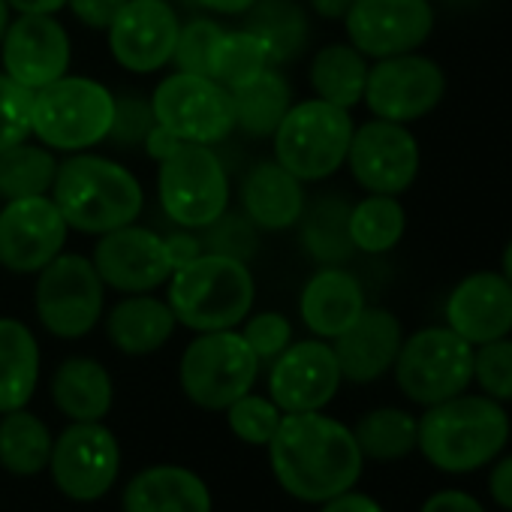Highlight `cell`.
<instances>
[{"mask_svg":"<svg viewBox=\"0 0 512 512\" xmlns=\"http://www.w3.org/2000/svg\"><path fill=\"white\" fill-rule=\"evenodd\" d=\"M64 214L70 232L106 235L127 223H136L145 208L142 181L118 160L91 151L67 154L58 163V175L49 193Z\"/></svg>","mask_w":512,"mask_h":512,"instance_id":"cell-3","label":"cell"},{"mask_svg":"<svg viewBox=\"0 0 512 512\" xmlns=\"http://www.w3.org/2000/svg\"><path fill=\"white\" fill-rule=\"evenodd\" d=\"M350 208L353 202L341 193H326L305 205L299 217V241L317 266H344L356 253L350 238Z\"/></svg>","mask_w":512,"mask_h":512,"instance_id":"cell-29","label":"cell"},{"mask_svg":"<svg viewBox=\"0 0 512 512\" xmlns=\"http://www.w3.org/2000/svg\"><path fill=\"white\" fill-rule=\"evenodd\" d=\"M58 154L37 139H25L7 151H0V199H28L49 196L58 175Z\"/></svg>","mask_w":512,"mask_h":512,"instance_id":"cell-35","label":"cell"},{"mask_svg":"<svg viewBox=\"0 0 512 512\" xmlns=\"http://www.w3.org/2000/svg\"><path fill=\"white\" fill-rule=\"evenodd\" d=\"M500 275L512 284V238H509V244L503 247V256H500Z\"/></svg>","mask_w":512,"mask_h":512,"instance_id":"cell-54","label":"cell"},{"mask_svg":"<svg viewBox=\"0 0 512 512\" xmlns=\"http://www.w3.org/2000/svg\"><path fill=\"white\" fill-rule=\"evenodd\" d=\"M512 422L506 404L482 395L461 392L449 401L425 407L419 416L416 452L449 476H464L488 467L509 443Z\"/></svg>","mask_w":512,"mask_h":512,"instance_id":"cell-2","label":"cell"},{"mask_svg":"<svg viewBox=\"0 0 512 512\" xmlns=\"http://www.w3.org/2000/svg\"><path fill=\"white\" fill-rule=\"evenodd\" d=\"M178 320L166 299L151 293L124 296L106 314V338L124 356H151L172 341Z\"/></svg>","mask_w":512,"mask_h":512,"instance_id":"cell-26","label":"cell"},{"mask_svg":"<svg viewBox=\"0 0 512 512\" xmlns=\"http://www.w3.org/2000/svg\"><path fill=\"white\" fill-rule=\"evenodd\" d=\"M269 67H275L269 58V49L253 31H247V28L223 31L217 52H214L211 79H217L226 91H235L260 73H266Z\"/></svg>","mask_w":512,"mask_h":512,"instance_id":"cell-37","label":"cell"},{"mask_svg":"<svg viewBox=\"0 0 512 512\" xmlns=\"http://www.w3.org/2000/svg\"><path fill=\"white\" fill-rule=\"evenodd\" d=\"M341 368V377L356 386L386 377L404 344V326L389 308L365 305V311L335 341H329Z\"/></svg>","mask_w":512,"mask_h":512,"instance_id":"cell-22","label":"cell"},{"mask_svg":"<svg viewBox=\"0 0 512 512\" xmlns=\"http://www.w3.org/2000/svg\"><path fill=\"white\" fill-rule=\"evenodd\" d=\"M244 28L266 43L275 67L299 61L311 46V19L299 0H256L244 13Z\"/></svg>","mask_w":512,"mask_h":512,"instance_id":"cell-30","label":"cell"},{"mask_svg":"<svg viewBox=\"0 0 512 512\" xmlns=\"http://www.w3.org/2000/svg\"><path fill=\"white\" fill-rule=\"evenodd\" d=\"M473 383L482 395L512 404V335L473 347Z\"/></svg>","mask_w":512,"mask_h":512,"instance_id":"cell-40","label":"cell"},{"mask_svg":"<svg viewBox=\"0 0 512 512\" xmlns=\"http://www.w3.org/2000/svg\"><path fill=\"white\" fill-rule=\"evenodd\" d=\"M154 109H151V97L136 94V91H124L115 94V112H112V127L106 142L118 145V148H142L145 136L154 127Z\"/></svg>","mask_w":512,"mask_h":512,"instance_id":"cell-42","label":"cell"},{"mask_svg":"<svg viewBox=\"0 0 512 512\" xmlns=\"http://www.w3.org/2000/svg\"><path fill=\"white\" fill-rule=\"evenodd\" d=\"M266 449L278 485L290 497L314 506L356 488L365 467L353 428L323 410L284 413Z\"/></svg>","mask_w":512,"mask_h":512,"instance_id":"cell-1","label":"cell"},{"mask_svg":"<svg viewBox=\"0 0 512 512\" xmlns=\"http://www.w3.org/2000/svg\"><path fill=\"white\" fill-rule=\"evenodd\" d=\"M67 238L70 226L52 196L10 199L0 208V266L10 275H40Z\"/></svg>","mask_w":512,"mask_h":512,"instance_id":"cell-16","label":"cell"},{"mask_svg":"<svg viewBox=\"0 0 512 512\" xmlns=\"http://www.w3.org/2000/svg\"><path fill=\"white\" fill-rule=\"evenodd\" d=\"M34 311L40 326L61 341H79L91 335L106 311V284L100 281L91 256H55L37 275Z\"/></svg>","mask_w":512,"mask_h":512,"instance_id":"cell-10","label":"cell"},{"mask_svg":"<svg viewBox=\"0 0 512 512\" xmlns=\"http://www.w3.org/2000/svg\"><path fill=\"white\" fill-rule=\"evenodd\" d=\"M446 4H473V0H446Z\"/></svg>","mask_w":512,"mask_h":512,"instance_id":"cell-56","label":"cell"},{"mask_svg":"<svg viewBox=\"0 0 512 512\" xmlns=\"http://www.w3.org/2000/svg\"><path fill=\"white\" fill-rule=\"evenodd\" d=\"M407 232V208L398 196L368 193L350 208V238L359 253L383 256L401 244Z\"/></svg>","mask_w":512,"mask_h":512,"instance_id":"cell-34","label":"cell"},{"mask_svg":"<svg viewBox=\"0 0 512 512\" xmlns=\"http://www.w3.org/2000/svg\"><path fill=\"white\" fill-rule=\"evenodd\" d=\"M238 332L247 341V347L253 350V356L260 359V365L275 362L293 344V323L281 311L247 314Z\"/></svg>","mask_w":512,"mask_h":512,"instance_id":"cell-43","label":"cell"},{"mask_svg":"<svg viewBox=\"0 0 512 512\" xmlns=\"http://www.w3.org/2000/svg\"><path fill=\"white\" fill-rule=\"evenodd\" d=\"M392 374L401 395L425 410L473 386V347L446 323L425 326L404 335Z\"/></svg>","mask_w":512,"mask_h":512,"instance_id":"cell-8","label":"cell"},{"mask_svg":"<svg viewBox=\"0 0 512 512\" xmlns=\"http://www.w3.org/2000/svg\"><path fill=\"white\" fill-rule=\"evenodd\" d=\"M157 166V196L178 229L199 232L229 208V175L211 145L181 142Z\"/></svg>","mask_w":512,"mask_h":512,"instance_id":"cell-9","label":"cell"},{"mask_svg":"<svg viewBox=\"0 0 512 512\" xmlns=\"http://www.w3.org/2000/svg\"><path fill=\"white\" fill-rule=\"evenodd\" d=\"M293 106V88L278 67H269L247 85L232 91L235 130L250 139H272Z\"/></svg>","mask_w":512,"mask_h":512,"instance_id":"cell-31","label":"cell"},{"mask_svg":"<svg viewBox=\"0 0 512 512\" xmlns=\"http://www.w3.org/2000/svg\"><path fill=\"white\" fill-rule=\"evenodd\" d=\"M320 512H386V509L380 506L377 497L350 488V491H344V494H338V497L320 503Z\"/></svg>","mask_w":512,"mask_h":512,"instance_id":"cell-49","label":"cell"},{"mask_svg":"<svg viewBox=\"0 0 512 512\" xmlns=\"http://www.w3.org/2000/svg\"><path fill=\"white\" fill-rule=\"evenodd\" d=\"M10 10L19 16V13H46V16H58L67 0H7Z\"/></svg>","mask_w":512,"mask_h":512,"instance_id":"cell-53","label":"cell"},{"mask_svg":"<svg viewBox=\"0 0 512 512\" xmlns=\"http://www.w3.org/2000/svg\"><path fill=\"white\" fill-rule=\"evenodd\" d=\"M49 470L64 497L94 503L118 482L121 443L103 422H70L52 443Z\"/></svg>","mask_w":512,"mask_h":512,"instance_id":"cell-13","label":"cell"},{"mask_svg":"<svg viewBox=\"0 0 512 512\" xmlns=\"http://www.w3.org/2000/svg\"><path fill=\"white\" fill-rule=\"evenodd\" d=\"M73 40L58 16L19 13L0 40V70L28 91H40L70 73Z\"/></svg>","mask_w":512,"mask_h":512,"instance_id":"cell-17","label":"cell"},{"mask_svg":"<svg viewBox=\"0 0 512 512\" xmlns=\"http://www.w3.org/2000/svg\"><path fill=\"white\" fill-rule=\"evenodd\" d=\"M31 109L34 91L22 88L0 70V151L31 139Z\"/></svg>","mask_w":512,"mask_h":512,"instance_id":"cell-44","label":"cell"},{"mask_svg":"<svg viewBox=\"0 0 512 512\" xmlns=\"http://www.w3.org/2000/svg\"><path fill=\"white\" fill-rule=\"evenodd\" d=\"M154 121L175 133L181 142L220 145L235 130L232 91L211 76L169 73L151 91Z\"/></svg>","mask_w":512,"mask_h":512,"instance_id":"cell-11","label":"cell"},{"mask_svg":"<svg viewBox=\"0 0 512 512\" xmlns=\"http://www.w3.org/2000/svg\"><path fill=\"white\" fill-rule=\"evenodd\" d=\"M52 401L70 422H103L115 401V386L91 356H70L52 374Z\"/></svg>","mask_w":512,"mask_h":512,"instance_id":"cell-27","label":"cell"},{"mask_svg":"<svg viewBox=\"0 0 512 512\" xmlns=\"http://www.w3.org/2000/svg\"><path fill=\"white\" fill-rule=\"evenodd\" d=\"M353 130L350 109L332 106L320 97L299 100L272 136L275 160L305 184L326 181L344 169Z\"/></svg>","mask_w":512,"mask_h":512,"instance_id":"cell-6","label":"cell"},{"mask_svg":"<svg viewBox=\"0 0 512 512\" xmlns=\"http://www.w3.org/2000/svg\"><path fill=\"white\" fill-rule=\"evenodd\" d=\"M181 19L169 0H127L106 31L115 64L136 76L160 73L172 64Z\"/></svg>","mask_w":512,"mask_h":512,"instance_id":"cell-18","label":"cell"},{"mask_svg":"<svg viewBox=\"0 0 512 512\" xmlns=\"http://www.w3.org/2000/svg\"><path fill=\"white\" fill-rule=\"evenodd\" d=\"M368 70H371V61L356 46L329 43L311 61L314 97L341 109H356L365 97Z\"/></svg>","mask_w":512,"mask_h":512,"instance_id":"cell-32","label":"cell"},{"mask_svg":"<svg viewBox=\"0 0 512 512\" xmlns=\"http://www.w3.org/2000/svg\"><path fill=\"white\" fill-rule=\"evenodd\" d=\"M419 512H488L479 497H473L470 491L461 488H440L431 497H425V503L419 506Z\"/></svg>","mask_w":512,"mask_h":512,"instance_id":"cell-47","label":"cell"},{"mask_svg":"<svg viewBox=\"0 0 512 512\" xmlns=\"http://www.w3.org/2000/svg\"><path fill=\"white\" fill-rule=\"evenodd\" d=\"M488 497L494 506H500L503 512H512V452H500L491 464H488V479H485Z\"/></svg>","mask_w":512,"mask_h":512,"instance_id":"cell-46","label":"cell"},{"mask_svg":"<svg viewBox=\"0 0 512 512\" xmlns=\"http://www.w3.org/2000/svg\"><path fill=\"white\" fill-rule=\"evenodd\" d=\"M223 31L226 28H220L214 19H190L187 25H181L172 67L181 73H193V76H211L214 52H217Z\"/></svg>","mask_w":512,"mask_h":512,"instance_id":"cell-41","label":"cell"},{"mask_svg":"<svg viewBox=\"0 0 512 512\" xmlns=\"http://www.w3.org/2000/svg\"><path fill=\"white\" fill-rule=\"evenodd\" d=\"M344 166L365 193L401 196L419 178L422 148L407 124L371 118L356 124Z\"/></svg>","mask_w":512,"mask_h":512,"instance_id":"cell-14","label":"cell"},{"mask_svg":"<svg viewBox=\"0 0 512 512\" xmlns=\"http://www.w3.org/2000/svg\"><path fill=\"white\" fill-rule=\"evenodd\" d=\"M91 263L100 281L106 284V290L124 296L154 293L166 287V281L172 278L163 235L139 223H127L121 229L97 235Z\"/></svg>","mask_w":512,"mask_h":512,"instance_id":"cell-19","label":"cell"},{"mask_svg":"<svg viewBox=\"0 0 512 512\" xmlns=\"http://www.w3.org/2000/svg\"><path fill=\"white\" fill-rule=\"evenodd\" d=\"M223 413H226L229 431L241 443H250V446H269L284 419V410L269 395H253V392L232 401Z\"/></svg>","mask_w":512,"mask_h":512,"instance_id":"cell-39","label":"cell"},{"mask_svg":"<svg viewBox=\"0 0 512 512\" xmlns=\"http://www.w3.org/2000/svg\"><path fill=\"white\" fill-rule=\"evenodd\" d=\"M305 4L314 16H320L326 22H344L353 0H305Z\"/></svg>","mask_w":512,"mask_h":512,"instance_id":"cell-51","label":"cell"},{"mask_svg":"<svg viewBox=\"0 0 512 512\" xmlns=\"http://www.w3.org/2000/svg\"><path fill=\"white\" fill-rule=\"evenodd\" d=\"M115 112V94L91 79L73 76L34 91L31 139L55 154H82L106 142Z\"/></svg>","mask_w":512,"mask_h":512,"instance_id":"cell-5","label":"cell"},{"mask_svg":"<svg viewBox=\"0 0 512 512\" xmlns=\"http://www.w3.org/2000/svg\"><path fill=\"white\" fill-rule=\"evenodd\" d=\"M166 302L178 326L190 332L238 329L256 302V281L250 263L220 253H199L166 281Z\"/></svg>","mask_w":512,"mask_h":512,"instance_id":"cell-4","label":"cell"},{"mask_svg":"<svg viewBox=\"0 0 512 512\" xmlns=\"http://www.w3.org/2000/svg\"><path fill=\"white\" fill-rule=\"evenodd\" d=\"M437 25L431 0H353L344 31L368 61L419 52Z\"/></svg>","mask_w":512,"mask_h":512,"instance_id":"cell-15","label":"cell"},{"mask_svg":"<svg viewBox=\"0 0 512 512\" xmlns=\"http://www.w3.org/2000/svg\"><path fill=\"white\" fill-rule=\"evenodd\" d=\"M196 235L205 253H220L238 263H250L256 250H260V229L253 226V220L241 208H226L214 223H208Z\"/></svg>","mask_w":512,"mask_h":512,"instance_id":"cell-38","label":"cell"},{"mask_svg":"<svg viewBox=\"0 0 512 512\" xmlns=\"http://www.w3.org/2000/svg\"><path fill=\"white\" fill-rule=\"evenodd\" d=\"M353 437L365 461H401L416 452L419 416L401 407H374L353 425Z\"/></svg>","mask_w":512,"mask_h":512,"instance_id":"cell-36","label":"cell"},{"mask_svg":"<svg viewBox=\"0 0 512 512\" xmlns=\"http://www.w3.org/2000/svg\"><path fill=\"white\" fill-rule=\"evenodd\" d=\"M163 244H166V256H169V266L172 272L187 266L190 260L202 253V244H199V235L193 229H178L172 235H163Z\"/></svg>","mask_w":512,"mask_h":512,"instance_id":"cell-48","label":"cell"},{"mask_svg":"<svg viewBox=\"0 0 512 512\" xmlns=\"http://www.w3.org/2000/svg\"><path fill=\"white\" fill-rule=\"evenodd\" d=\"M40 344L28 323L0 317V413L28 407L40 383Z\"/></svg>","mask_w":512,"mask_h":512,"instance_id":"cell-28","label":"cell"},{"mask_svg":"<svg viewBox=\"0 0 512 512\" xmlns=\"http://www.w3.org/2000/svg\"><path fill=\"white\" fill-rule=\"evenodd\" d=\"M127 0H67V7L73 13V19L88 28V31H109V25L115 22V16L121 13V7Z\"/></svg>","mask_w":512,"mask_h":512,"instance_id":"cell-45","label":"cell"},{"mask_svg":"<svg viewBox=\"0 0 512 512\" xmlns=\"http://www.w3.org/2000/svg\"><path fill=\"white\" fill-rule=\"evenodd\" d=\"M52 428L28 407L0 413V467L13 476H37L49 470Z\"/></svg>","mask_w":512,"mask_h":512,"instance_id":"cell-33","label":"cell"},{"mask_svg":"<svg viewBox=\"0 0 512 512\" xmlns=\"http://www.w3.org/2000/svg\"><path fill=\"white\" fill-rule=\"evenodd\" d=\"M344 377L335 350L323 338L293 341L275 362H269V398L284 413L326 410Z\"/></svg>","mask_w":512,"mask_h":512,"instance_id":"cell-20","label":"cell"},{"mask_svg":"<svg viewBox=\"0 0 512 512\" xmlns=\"http://www.w3.org/2000/svg\"><path fill=\"white\" fill-rule=\"evenodd\" d=\"M260 368L238 329L199 332L181 353L178 383L190 404L223 413L232 401L253 392Z\"/></svg>","mask_w":512,"mask_h":512,"instance_id":"cell-7","label":"cell"},{"mask_svg":"<svg viewBox=\"0 0 512 512\" xmlns=\"http://www.w3.org/2000/svg\"><path fill=\"white\" fill-rule=\"evenodd\" d=\"M196 4L211 16H244L256 0H196Z\"/></svg>","mask_w":512,"mask_h":512,"instance_id":"cell-52","label":"cell"},{"mask_svg":"<svg viewBox=\"0 0 512 512\" xmlns=\"http://www.w3.org/2000/svg\"><path fill=\"white\" fill-rule=\"evenodd\" d=\"M443 323L470 347L512 335V284L491 269L461 278L446 296Z\"/></svg>","mask_w":512,"mask_h":512,"instance_id":"cell-21","label":"cell"},{"mask_svg":"<svg viewBox=\"0 0 512 512\" xmlns=\"http://www.w3.org/2000/svg\"><path fill=\"white\" fill-rule=\"evenodd\" d=\"M181 145V139L175 136V133H169L166 127H160V124H154L151 127V133L145 136V142H142V148H145V154L151 157V160H157V163H163L175 148Z\"/></svg>","mask_w":512,"mask_h":512,"instance_id":"cell-50","label":"cell"},{"mask_svg":"<svg viewBox=\"0 0 512 512\" xmlns=\"http://www.w3.org/2000/svg\"><path fill=\"white\" fill-rule=\"evenodd\" d=\"M13 10H10V4L7 0H0V40H4V34H7V28H10V22H13Z\"/></svg>","mask_w":512,"mask_h":512,"instance_id":"cell-55","label":"cell"},{"mask_svg":"<svg viewBox=\"0 0 512 512\" xmlns=\"http://www.w3.org/2000/svg\"><path fill=\"white\" fill-rule=\"evenodd\" d=\"M121 506L124 512H211V491L190 467L151 464L130 476Z\"/></svg>","mask_w":512,"mask_h":512,"instance_id":"cell-25","label":"cell"},{"mask_svg":"<svg viewBox=\"0 0 512 512\" xmlns=\"http://www.w3.org/2000/svg\"><path fill=\"white\" fill-rule=\"evenodd\" d=\"M446 97V73L437 61L419 52L380 58L368 70L365 97L371 118L413 124L431 115Z\"/></svg>","mask_w":512,"mask_h":512,"instance_id":"cell-12","label":"cell"},{"mask_svg":"<svg viewBox=\"0 0 512 512\" xmlns=\"http://www.w3.org/2000/svg\"><path fill=\"white\" fill-rule=\"evenodd\" d=\"M365 287L344 266H320L299 296V317L314 338L335 341L365 311Z\"/></svg>","mask_w":512,"mask_h":512,"instance_id":"cell-24","label":"cell"},{"mask_svg":"<svg viewBox=\"0 0 512 512\" xmlns=\"http://www.w3.org/2000/svg\"><path fill=\"white\" fill-rule=\"evenodd\" d=\"M241 211L260 232H287L299 223L308 196L305 181L287 172L275 157L247 169L238 187Z\"/></svg>","mask_w":512,"mask_h":512,"instance_id":"cell-23","label":"cell"}]
</instances>
